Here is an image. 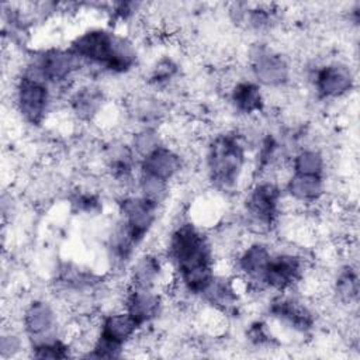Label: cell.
Masks as SVG:
<instances>
[{
    "mask_svg": "<svg viewBox=\"0 0 360 360\" xmlns=\"http://www.w3.org/2000/svg\"><path fill=\"white\" fill-rule=\"evenodd\" d=\"M69 49L83 62L111 73H127L136 65V49L125 37L104 28H91L79 34Z\"/></svg>",
    "mask_w": 360,
    "mask_h": 360,
    "instance_id": "2",
    "label": "cell"
},
{
    "mask_svg": "<svg viewBox=\"0 0 360 360\" xmlns=\"http://www.w3.org/2000/svg\"><path fill=\"white\" fill-rule=\"evenodd\" d=\"M72 205L76 208L77 212L82 214H97L101 210L100 198L91 193H79L73 197Z\"/></svg>",
    "mask_w": 360,
    "mask_h": 360,
    "instance_id": "27",
    "label": "cell"
},
{
    "mask_svg": "<svg viewBox=\"0 0 360 360\" xmlns=\"http://www.w3.org/2000/svg\"><path fill=\"white\" fill-rule=\"evenodd\" d=\"M177 66L170 59H162L158 62L156 68L152 70L150 75V83L155 86H160L172 80V77L176 75Z\"/></svg>",
    "mask_w": 360,
    "mask_h": 360,
    "instance_id": "28",
    "label": "cell"
},
{
    "mask_svg": "<svg viewBox=\"0 0 360 360\" xmlns=\"http://www.w3.org/2000/svg\"><path fill=\"white\" fill-rule=\"evenodd\" d=\"M163 271V262L155 253L141 256L132 266L129 274V287L156 288Z\"/></svg>",
    "mask_w": 360,
    "mask_h": 360,
    "instance_id": "20",
    "label": "cell"
},
{
    "mask_svg": "<svg viewBox=\"0 0 360 360\" xmlns=\"http://www.w3.org/2000/svg\"><path fill=\"white\" fill-rule=\"evenodd\" d=\"M22 326L31 347L60 339L58 314L44 300H34L27 305L22 315Z\"/></svg>",
    "mask_w": 360,
    "mask_h": 360,
    "instance_id": "9",
    "label": "cell"
},
{
    "mask_svg": "<svg viewBox=\"0 0 360 360\" xmlns=\"http://www.w3.org/2000/svg\"><path fill=\"white\" fill-rule=\"evenodd\" d=\"M139 174L170 183L183 169V159L174 149L160 143L138 160Z\"/></svg>",
    "mask_w": 360,
    "mask_h": 360,
    "instance_id": "14",
    "label": "cell"
},
{
    "mask_svg": "<svg viewBox=\"0 0 360 360\" xmlns=\"http://www.w3.org/2000/svg\"><path fill=\"white\" fill-rule=\"evenodd\" d=\"M314 89L319 98L335 100L346 96L354 87V73L343 62H329L315 69Z\"/></svg>",
    "mask_w": 360,
    "mask_h": 360,
    "instance_id": "11",
    "label": "cell"
},
{
    "mask_svg": "<svg viewBox=\"0 0 360 360\" xmlns=\"http://www.w3.org/2000/svg\"><path fill=\"white\" fill-rule=\"evenodd\" d=\"M201 297L212 308H215L224 314H232L238 309L236 290H235L232 281H229L224 277L215 276Z\"/></svg>",
    "mask_w": 360,
    "mask_h": 360,
    "instance_id": "21",
    "label": "cell"
},
{
    "mask_svg": "<svg viewBox=\"0 0 360 360\" xmlns=\"http://www.w3.org/2000/svg\"><path fill=\"white\" fill-rule=\"evenodd\" d=\"M158 211L159 205L143 198L141 194L125 195L118 202L120 221L139 246L153 228L158 219Z\"/></svg>",
    "mask_w": 360,
    "mask_h": 360,
    "instance_id": "8",
    "label": "cell"
},
{
    "mask_svg": "<svg viewBox=\"0 0 360 360\" xmlns=\"http://www.w3.org/2000/svg\"><path fill=\"white\" fill-rule=\"evenodd\" d=\"M325 158L316 149H301L292 158V172L325 176Z\"/></svg>",
    "mask_w": 360,
    "mask_h": 360,
    "instance_id": "23",
    "label": "cell"
},
{
    "mask_svg": "<svg viewBox=\"0 0 360 360\" xmlns=\"http://www.w3.org/2000/svg\"><path fill=\"white\" fill-rule=\"evenodd\" d=\"M250 69L255 77L253 80L259 86L266 87H281L288 83L291 75L287 59L267 46H260L253 52Z\"/></svg>",
    "mask_w": 360,
    "mask_h": 360,
    "instance_id": "12",
    "label": "cell"
},
{
    "mask_svg": "<svg viewBox=\"0 0 360 360\" xmlns=\"http://www.w3.org/2000/svg\"><path fill=\"white\" fill-rule=\"evenodd\" d=\"M280 204V187L270 180L257 181L245 200V212L249 224L253 225L257 232L270 231L277 222Z\"/></svg>",
    "mask_w": 360,
    "mask_h": 360,
    "instance_id": "5",
    "label": "cell"
},
{
    "mask_svg": "<svg viewBox=\"0 0 360 360\" xmlns=\"http://www.w3.org/2000/svg\"><path fill=\"white\" fill-rule=\"evenodd\" d=\"M169 188H170V183H166L153 177H148V176H141V174L138 177L139 194L159 207L166 201L169 195Z\"/></svg>",
    "mask_w": 360,
    "mask_h": 360,
    "instance_id": "24",
    "label": "cell"
},
{
    "mask_svg": "<svg viewBox=\"0 0 360 360\" xmlns=\"http://www.w3.org/2000/svg\"><path fill=\"white\" fill-rule=\"evenodd\" d=\"M246 166V149L233 132L215 135L205 153L208 180L217 191L229 193L238 187Z\"/></svg>",
    "mask_w": 360,
    "mask_h": 360,
    "instance_id": "3",
    "label": "cell"
},
{
    "mask_svg": "<svg viewBox=\"0 0 360 360\" xmlns=\"http://www.w3.org/2000/svg\"><path fill=\"white\" fill-rule=\"evenodd\" d=\"M304 259L292 252L271 253L269 264L263 274V288L278 292L288 291L304 276Z\"/></svg>",
    "mask_w": 360,
    "mask_h": 360,
    "instance_id": "10",
    "label": "cell"
},
{
    "mask_svg": "<svg viewBox=\"0 0 360 360\" xmlns=\"http://www.w3.org/2000/svg\"><path fill=\"white\" fill-rule=\"evenodd\" d=\"M269 314L285 328L297 333H308L315 326V314L300 300L278 295L269 304Z\"/></svg>",
    "mask_w": 360,
    "mask_h": 360,
    "instance_id": "13",
    "label": "cell"
},
{
    "mask_svg": "<svg viewBox=\"0 0 360 360\" xmlns=\"http://www.w3.org/2000/svg\"><path fill=\"white\" fill-rule=\"evenodd\" d=\"M231 103L233 108L243 114H257L264 107V97L262 86L255 80H240L231 90Z\"/></svg>",
    "mask_w": 360,
    "mask_h": 360,
    "instance_id": "19",
    "label": "cell"
},
{
    "mask_svg": "<svg viewBox=\"0 0 360 360\" xmlns=\"http://www.w3.org/2000/svg\"><path fill=\"white\" fill-rule=\"evenodd\" d=\"M32 356L37 359H66L70 356V346L60 338L53 342L37 345L31 347Z\"/></svg>",
    "mask_w": 360,
    "mask_h": 360,
    "instance_id": "26",
    "label": "cell"
},
{
    "mask_svg": "<svg viewBox=\"0 0 360 360\" xmlns=\"http://www.w3.org/2000/svg\"><path fill=\"white\" fill-rule=\"evenodd\" d=\"M51 104L49 84L32 75L22 73L15 84V105L30 125H41Z\"/></svg>",
    "mask_w": 360,
    "mask_h": 360,
    "instance_id": "7",
    "label": "cell"
},
{
    "mask_svg": "<svg viewBox=\"0 0 360 360\" xmlns=\"http://www.w3.org/2000/svg\"><path fill=\"white\" fill-rule=\"evenodd\" d=\"M167 259L181 287L191 295H202L217 276L214 249L208 236L193 222L179 224L167 240Z\"/></svg>",
    "mask_w": 360,
    "mask_h": 360,
    "instance_id": "1",
    "label": "cell"
},
{
    "mask_svg": "<svg viewBox=\"0 0 360 360\" xmlns=\"http://www.w3.org/2000/svg\"><path fill=\"white\" fill-rule=\"evenodd\" d=\"M1 356L3 357H8L13 356L15 352H18V349L21 347L20 339L15 335H3L1 338Z\"/></svg>",
    "mask_w": 360,
    "mask_h": 360,
    "instance_id": "29",
    "label": "cell"
},
{
    "mask_svg": "<svg viewBox=\"0 0 360 360\" xmlns=\"http://www.w3.org/2000/svg\"><path fill=\"white\" fill-rule=\"evenodd\" d=\"M163 308V298L156 288L129 287L124 297V311L129 314L141 329L155 321Z\"/></svg>",
    "mask_w": 360,
    "mask_h": 360,
    "instance_id": "15",
    "label": "cell"
},
{
    "mask_svg": "<svg viewBox=\"0 0 360 360\" xmlns=\"http://www.w3.org/2000/svg\"><path fill=\"white\" fill-rule=\"evenodd\" d=\"M104 93L96 84H83L69 98L72 112L82 121L93 120L103 108Z\"/></svg>",
    "mask_w": 360,
    "mask_h": 360,
    "instance_id": "18",
    "label": "cell"
},
{
    "mask_svg": "<svg viewBox=\"0 0 360 360\" xmlns=\"http://www.w3.org/2000/svg\"><path fill=\"white\" fill-rule=\"evenodd\" d=\"M335 294L345 304L357 302L359 297V274L352 264L343 266L335 280Z\"/></svg>",
    "mask_w": 360,
    "mask_h": 360,
    "instance_id": "22",
    "label": "cell"
},
{
    "mask_svg": "<svg viewBox=\"0 0 360 360\" xmlns=\"http://www.w3.org/2000/svg\"><path fill=\"white\" fill-rule=\"evenodd\" d=\"M82 65L83 62L69 48H49L32 58L25 73L48 84H60L69 80Z\"/></svg>",
    "mask_w": 360,
    "mask_h": 360,
    "instance_id": "6",
    "label": "cell"
},
{
    "mask_svg": "<svg viewBox=\"0 0 360 360\" xmlns=\"http://www.w3.org/2000/svg\"><path fill=\"white\" fill-rule=\"evenodd\" d=\"M285 191L297 202H316L325 191V176L292 172L285 183Z\"/></svg>",
    "mask_w": 360,
    "mask_h": 360,
    "instance_id": "17",
    "label": "cell"
},
{
    "mask_svg": "<svg viewBox=\"0 0 360 360\" xmlns=\"http://www.w3.org/2000/svg\"><path fill=\"white\" fill-rule=\"evenodd\" d=\"M271 257V250L263 242L248 245L236 257L239 276L256 288H263V274Z\"/></svg>",
    "mask_w": 360,
    "mask_h": 360,
    "instance_id": "16",
    "label": "cell"
},
{
    "mask_svg": "<svg viewBox=\"0 0 360 360\" xmlns=\"http://www.w3.org/2000/svg\"><path fill=\"white\" fill-rule=\"evenodd\" d=\"M141 330V326L124 309L101 318L100 329L93 346L84 354L94 359H118L125 346Z\"/></svg>",
    "mask_w": 360,
    "mask_h": 360,
    "instance_id": "4",
    "label": "cell"
},
{
    "mask_svg": "<svg viewBox=\"0 0 360 360\" xmlns=\"http://www.w3.org/2000/svg\"><path fill=\"white\" fill-rule=\"evenodd\" d=\"M162 143L159 134L150 128V127H145L141 131H138L136 134H134L132 141H131V148L135 152V155L138 156V159L143 158L145 155H148L149 152H152L155 148H158Z\"/></svg>",
    "mask_w": 360,
    "mask_h": 360,
    "instance_id": "25",
    "label": "cell"
}]
</instances>
